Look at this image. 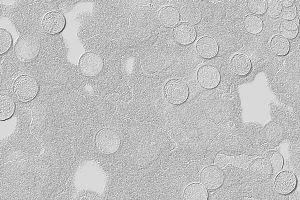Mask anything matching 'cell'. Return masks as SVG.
<instances>
[{
  "label": "cell",
  "mask_w": 300,
  "mask_h": 200,
  "mask_svg": "<svg viewBox=\"0 0 300 200\" xmlns=\"http://www.w3.org/2000/svg\"><path fill=\"white\" fill-rule=\"evenodd\" d=\"M0 119L4 120L10 118L14 113L15 104L12 98L6 94H0Z\"/></svg>",
  "instance_id": "7402d4cb"
},
{
  "label": "cell",
  "mask_w": 300,
  "mask_h": 200,
  "mask_svg": "<svg viewBox=\"0 0 300 200\" xmlns=\"http://www.w3.org/2000/svg\"><path fill=\"white\" fill-rule=\"evenodd\" d=\"M95 144L98 150L104 154L116 152L118 149L120 140L119 134L112 129L103 128L95 137Z\"/></svg>",
  "instance_id": "277c9868"
},
{
  "label": "cell",
  "mask_w": 300,
  "mask_h": 200,
  "mask_svg": "<svg viewBox=\"0 0 300 200\" xmlns=\"http://www.w3.org/2000/svg\"><path fill=\"white\" fill-rule=\"evenodd\" d=\"M164 92L166 100L174 104L184 103L189 96L187 84L182 80L176 78L172 79L166 82Z\"/></svg>",
  "instance_id": "5b68a950"
},
{
  "label": "cell",
  "mask_w": 300,
  "mask_h": 200,
  "mask_svg": "<svg viewBox=\"0 0 300 200\" xmlns=\"http://www.w3.org/2000/svg\"><path fill=\"white\" fill-rule=\"evenodd\" d=\"M40 48V42L36 38L27 36L17 42L14 50L17 58L20 61L29 62L38 56Z\"/></svg>",
  "instance_id": "7a4b0ae2"
},
{
  "label": "cell",
  "mask_w": 300,
  "mask_h": 200,
  "mask_svg": "<svg viewBox=\"0 0 300 200\" xmlns=\"http://www.w3.org/2000/svg\"><path fill=\"white\" fill-rule=\"evenodd\" d=\"M280 2L282 6L288 8L293 5L294 0H281Z\"/></svg>",
  "instance_id": "f546056e"
},
{
  "label": "cell",
  "mask_w": 300,
  "mask_h": 200,
  "mask_svg": "<svg viewBox=\"0 0 300 200\" xmlns=\"http://www.w3.org/2000/svg\"><path fill=\"white\" fill-rule=\"evenodd\" d=\"M282 11V6L280 1L272 0L268 2L266 13L272 18H277L280 16Z\"/></svg>",
  "instance_id": "83f0119b"
},
{
  "label": "cell",
  "mask_w": 300,
  "mask_h": 200,
  "mask_svg": "<svg viewBox=\"0 0 300 200\" xmlns=\"http://www.w3.org/2000/svg\"><path fill=\"white\" fill-rule=\"evenodd\" d=\"M158 16L160 22L167 28L175 26L179 22L180 18L178 11L170 6L160 9Z\"/></svg>",
  "instance_id": "e0dca14e"
},
{
  "label": "cell",
  "mask_w": 300,
  "mask_h": 200,
  "mask_svg": "<svg viewBox=\"0 0 300 200\" xmlns=\"http://www.w3.org/2000/svg\"><path fill=\"white\" fill-rule=\"evenodd\" d=\"M66 25V20L63 14L56 11L47 13L42 20L44 31L50 34H56L63 31Z\"/></svg>",
  "instance_id": "9c48e42d"
},
{
  "label": "cell",
  "mask_w": 300,
  "mask_h": 200,
  "mask_svg": "<svg viewBox=\"0 0 300 200\" xmlns=\"http://www.w3.org/2000/svg\"><path fill=\"white\" fill-rule=\"evenodd\" d=\"M140 58L136 52L126 54L122 59V70L126 76H131L135 72L139 64Z\"/></svg>",
  "instance_id": "ffe728a7"
},
{
  "label": "cell",
  "mask_w": 300,
  "mask_h": 200,
  "mask_svg": "<svg viewBox=\"0 0 300 200\" xmlns=\"http://www.w3.org/2000/svg\"><path fill=\"white\" fill-rule=\"evenodd\" d=\"M297 178L292 172L284 170L280 172L276 177L274 182L276 192L282 195L292 192L297 186Z\"/></svg>",
  "instance_id": "8fae6325"
},
{
  "label": "cell",
  "mask_w": 300,
  "mask_h": 200,
  "mask_svg": "<svg viewBox=\"0 0 300 200\" xmlns=\"http://www.w3.org/2000/svg\"><path fill=\"white\" fill-rule=\"evenodd\" d=\"M180 14L183 21L191 25L198 24L202 18V14L200 8L192 4H188L184 6Z\"/></svg>",
  "instance_id": "d6986e66"
},
{
  "label": "cell",
  "mask_w": 300,
  "mask_h": 200,
  "mask_svg": "<svg viewBox=\"0 0 300 200\" xmlns=\"http://www.w3.org/2000/svg\"><path fill=\"white\" fill-rule=\"evenodd\" d=\"M270 48L274 54L279 56H284L290 51V44L287 38L282 35L276 34L272 38Z\"/></svg>",
  "instance_id": "44dd1931"
},
{
  "label": "cell",
  "mask_w": 300,
  "mask_h": 200,
  "mask_svg": "<svg viewBox=\"0 0 300 200\" xmlns=\"http://www.w3.org/2000/svg\"><path fill=\"white\" fill-rule=\"evenodd\" d=\"M248 168L249 174L256 180H266L269 179L272 174L270 162L263 158H254Z\"/></svg>",
  "instance_id": "4fadbf2b"
},
{
  "label": "cell",
  "mask_w": 300,
  "mask_h": 200,
  "mask_svg": "<svg viewBox=\"0 0 300 200\" xmlns=\"http://www.w3.org/2000/svg\"><path fill=\"white\" fill-rule=\"evenodd\" d=\"M244 26L247 32L255 34L262 31L263 22L262 19L258 16L248 14L244 20Z\"/></svg>",
  "instance_id": "603a6c76"
},
{
  "label": "cell",
  "mask_w": 300,
  "mask_h": 200,
  "mask_svg": "<svg viewBox=\"0 0 300 200\" xmlns=\"http://www.w3.org/2000/svg\"><path fill=\"white\" fill-rule=\"evenodd\" d=\"M196 49L201 57L210 59L217 55L218 52V46L216 40L212 38L204 36L198 40Z\"/></svg>",
  "instance_id": "9a60e30c"
},
{
  "label": "cell",
  "mask_w": 300,
  "mask_h": 200,
  "mask_svg": "<svg viewBox=\"0 0 300 200\" xmlns=\"http://www.w3.org/2000/svg\"><path fill=\"white\" fill-rule=\"evenodd\" d=\"M230 68L236 74L241 76L247 75L250 71L252 63L250 58L242 54L234 55L230 60Z\"/></svg>",
  "instance_id": "2e32d148"
},
{
  "label": "cell",
  "mask_w": 300,
  "mask_h": 200,
  "mask_svg": "<svg viewBox=\"0 0 300 200\" xmlns=\"http://www.w3.org/2000/svg\"><path fill=\"white\" fill-rule=\"evenodd\" d=\"M282 18L284 20H291L294 19L296 14V8L294 5L288 8H285L282 10Z\"/></svg>",
  "instance_id": "f1b7e54d"
},
{
  "label": "cell",
  "mask_w": 300,
  "mask_h": 200,
  "mask_svg": "<svg viewBox=\"0 0 300 200\" xmlns=\"http://www.w3.org/2000/svg\"><path fill=\"white\" fill-rule=\"evenodd\" d=\"M208 194L206 188L199 183H192L188 186L184 192V200H206Z\"/></svg>",
  "instance_id": "ac0fdd59"
},
{
  "label": "cell",
  "mask_w": 300,
  "mask_h": 200,
  "mask_svg": "<svg viewBox=\"0 0 300 200\" xmlns=\"http://www.w3.org/2000/svg\"><path fill=\"white\" fill-rule=\"evenodd\" d=\"M196 78L200 85L206 90L216 88L221 80L219 70L211 64H204L200 67L198 70Z\"/></svg>",
  "instance_id": "ba28073f"
},
{
  "label": "cell",
  "mask_w": 300,
  "mask_h": 200,
  "mask_svg": "<svg viewBox=\"0 0 300 200\" xmlns=\"http://www.w3.org/2000/svg\"><path fill=\"white\" fill-rule=\"evenodd\" d=\"M172 34L177 42L183 46L192 44L196 37L194 28L186 22H182L176 26L173 29Z\"/></svg>",
  "instance_id": "5bb4252c"
},
{
  "label": "cell",
  "mask_w": 300,
  "mask_h": 200,
  "mask_svg": "<svg viewBox=\"0 0 300 200\" xmlns=\"http://www.w3.org/2000/svg\"><path fill=\"white\" fill-rule=\"evenodd\" d=\"M160 28L158 16L154 8L141 6L132 12L128 32L136 43L142 46L152 44L158 37Z\"/></svg>",
  "instance_id": "6da1fadb"
},
{
  "label": "cell",
  "mask_w": 300,
  "mask_h": 200,
  "mask_svg": "<svg viewBox=\"0 0 300 200\" xmlns=\"http://www.w3.org/2000/svg\"><path fill=\"white\" fill-rule=\"evenodd\" d=\"M200 180L206 188L214 190L219 188L224 180V174L222 168L216 165L204 168L200 172Z\"/></svg>",
  "instance_id": "52a82bcc"
},
{
  "label": "cell",
  "mask_w": 300,
  "mask_h": 200,
  "mask_svg": "<svg viewBox=\"0 0 300 200\" xmlns=\"http://www.w3.org/2000/svg\"><path fill=\"white\" fill-rule=\"evenodd\" d=\"M78 66L84 76L92 77L98 75L103 68V61L98 54L87 52L80 58Z\"/></svg>",
  "instance_id": "8992f818"
},
{
  "label": "cell",
  "mask_w": 300,
  "mask_h": 200,
  "mask_svg": "<svg viewBox=\"0 0 300 200\" xmlns=\"http://www.w3.org/2000/svg\"><path fill=\"white\" fill-rule=\"evenodd\" d=\"M141 64L146 72L154 74L162 68L165 64V59L160 52L152 50L144 54Z\"/></svg>",
  "instance_id": "7c38bea8"
},
{
  "label": "cell",
  "mask_w": 300,
  "mask_h": 200,
  "mask_svg": "<svg viewBox=\"0 0 300 200\" xmlns=\"http://www.w3.org/2000/svg\"><path fill=\"white\" fill-rule=\"evenodd\" d=\"M280 32L286 38L294 39L298 34V28L296 24L291 20H284L280 26Z\"/></svg>",
  "instance_id": "d4e9b609"
},
{
  "label": "cell",
  "mask_w": 300,
  "mask_h": 200,
  "mask_svg": "<svg viewBox=\"0 0 300 200\" xmlns=\"http://www.w3.org/2000/svg\"><path fill=\"white\" fill-rule=\"evenodd\" d=\"M268 2L265 0H248V8L252 13L258 15L264 14L267 9Z\"/></svg>",
  "instance_id": "4316f807"
},
{
  "label": "cell",
  "mask_w": 300,
  "mask_h": 200,
  "mask_svg": "<svg viewBox=\"0 0 300 200\" xmlns=\"http://www.w3.org/2000/svg\"><path fill=\"white\" fill-rule=\"evenodd\" d=\"M256 158V156H250L244 154L234 156L218 153L215 156L214 163L221 168L225 167L228 164H230L245 170Z\"/></svg>",
  "instance_id": "30bf717a"
},
{
  "label": "cell",
  "mask_w": 300,
  "mask_h": 200,
  "mask_svg": "<svg viewBox=\"0 0 300 200\" xmlns=\"http://www.w3.org/2000/svg\"><path fill=\"white\" fill-rule=\"evenodd\" d=\"M12 42V38L10 32L1 28H0V55L6 53L10 50Z\"/></svg>",
  "instance_id": "484cf974"
},
{
  "label": "cell",
  "mask_w": 300,
  "mask_h": 200,
  "mask_svg": "<svg viewBox=\"0 0 300 200\" xmlns=\"http://www.w3.org/2000/svg\"><path fill=\"white\" fill-rule=\"evenodd\" d=\"M270 164L273 174L279 172L282 168L284 160L282 156L277 151L270 150L263 156Z\"/></svg>",
  "instance_id": "cb8c5ba5"
},
{
  "label": "cell",
  "mask_w": 300,
  "mask_h": 200,
  "mask_svg": "<svg viewBox=\"0 0 300 200\" xmlns=\"http://www.w3.org/2000/svg\"><path fill=\"white\" fill-rule=\"evenodd\" d=\"M38 91L36 80L28 75L18 77L14 84V92L16 98L21 102H28L33 100Z\"/></svg>",
  "instance_id": "3957f363"
}]
</instances>
